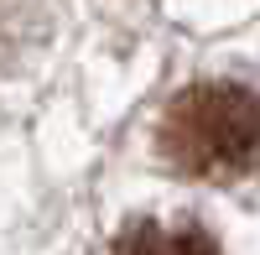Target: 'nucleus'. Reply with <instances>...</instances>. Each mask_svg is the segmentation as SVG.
I'll return each mask as SVG.
<instances>
[{"label":"nucleus","instance_id":"2","mask_svg":"<svg viewBox=\"0 0 260 255\" xmlns=\"http://www.w3.org/2000/svg\"><path fill=\"white\" fill-rule=\"evenodd\" d=\"M110 255H219V245L192 224H151V219H141L115 240Z\"/></svg>","mask_w":260,"mask_h":255},{"label":"nucleus","instance_id":"1","mask_svg":"<svg viewBox=\"0 0 260 255\" xmlns=\"http://www.w3.org/2000/svg\"><path fill=\"white\" fill-rule=\"evenodd\" d=\"M156 151L177 177H245L260 162V99L245 83H192L167 104Z\"/></svg>","mask_w":260,"mask_h":255}]
</instances>
